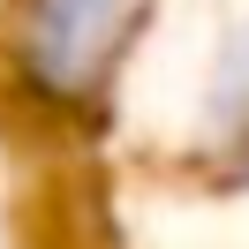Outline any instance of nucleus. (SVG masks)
I'll list each match as a JSON object with an SVG mask.
<instances>
[{"label":"nucleus","instance_id":"nucleus-1","mask_svg":"<svg viewBox=\"0 0 249 249\" xmlns=\"http://www.w3.org/2000/svg\"><path fill=\"white\" fill-rule=\"evenodd\" d=\"M143 0H16V76L53 106H91L121 76Z\"/></svg>","mask_w":249,"mask_h":249},{"label":"nucleus","instance_id":"nucleus-2","mask_svg":"<svg viewBox=\"0 0 249 249\" xmlns=\"http://www.w3.org/2000/svg\"><path fill=\"white\" fill-rule=\"evenodd\" d=\"M212 106H219V136H227L234 151H242V166H249V38L227 53V76H219Z\"/></svg>","mask_w":249,"mask_h":249}]
</instances>
